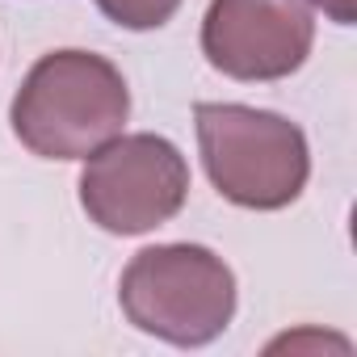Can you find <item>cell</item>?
I'll return each mask as SVG.
<instances>
[{"label":"cell","instance_id":"1","mask_svg":"<svg viewBox=\"0 0 357 357\" xmlns=\"http://www.w3.org/2000/svg\"><path fill=\"white\" fill-rule=\"evenodd\" d=\"M126 118L130 89L122 72L105 55L76 47L43 55L9 105L13 135L38 160H89L122 135Z\"/></svg>","mask_w":357,"mask_h":357},{"label":"cell","instance_id":"2","mask_svg":"<svg viewBox=\"0 0 357 357\" xmlns=\"http://www.w3.org/2000/svg\"><path fill=\"white\" fill-rule=\"evenodd\" d=\"M118 307L143 336L202 349L236 319V273L206 244H151L126 261Z\"/></svg>","mask_w":357,"mask_h":357},{"label":"cell","instance_id":"3","mask_svg":"<svg viewBox=\"0 0 357 357\" xmlns=\"http://www.w3.org/2000/svg\"><path fill=\"white\" fill-rule=\"evenodd\" d=\"M198 151L211 185L244 211H282L298 202L311 176V147L298 122L240 101L194 105Z\"/></svg>","mask_w":357,"mask_h":357},{"label":"cell","instance_id":"4","mask_svg":"<svg viewBox=\"0 0 357 357\" xmlns=\"http://www.w3.org/2000/svg\"><path fill=\"white\" fill-rule=\"evenodd\" d=\"M190 164L172 139L139 130L97 147L80 172V206L109 236H143L181 215Z\"/></svg>","mask_w":357,"mask_h":357},{"label":"cell","instance_id":"5","mask_svg":"<svg viewBox=\"0 0 357 357\" xmlns=\"http://www.w3.org/2000/svg\"><path fill=\"white\" fill-rule=\"evenodd\" d=\"M315 47L311 0H211L202 17V55L215 72L269 84L294 76Z\"/></svg>","mask_w":357,"mask_h":357},{"label":"cell","instance_id":"6","mask_svg":"<svg viewBox=\"0 0 357 357\" xmlns=\"http://www.w3.org/2000/svg\"><path fill=\"white\" fill-rule=\"evenodd\" d=\"M181 5H185V0H97V9H101L114 26L135 30V34L168 26Z\"/></svg>","mask_w":357,"mask_h":357},{"label":"cell","instance_id":"7","mask_svg":"<svg viewBox=\"0 0 357 357\" xmlns=\"http://www.w3.org/2000/svg\"><path fill=\"white\" fill-rule=\"evenodd\" d=\"M311 9H324V17L336 22V26L357 22V0H311Z\"/></svg>","mask_w":357,"mask_h":357},{"label":"cell","instance_id":"8","mask_svg":"<svg viewBox=\"0 0 357 357\" xmlns=\"http://www.w3.org/2000/svg\"><path fill=\"white\" fill-rule=\"evenodd\" d=\"M328 340H344V336H319V332H294V336H278L269 349H298V344H328Z\"/></svg>","mask_w":357,"mask_h":357}]
</instances>
